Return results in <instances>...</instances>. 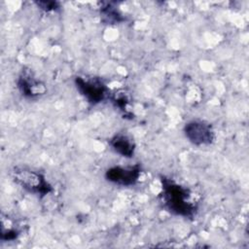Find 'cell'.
Listing matches in <instances>:
<instances>
[{"label": "cell", "instance_id": "obj_5", "mask_svg": "<svg viewBox=\"0 0 249 249\" xmlns=\"http://www.w3.org/2000/svg\"><path fill=\"white\" fill-rule=\"evenodd\" d=\"M141 174L139 164H134L128 167L113 166L106 170L105 178L107 181L124 187H128L136 184Z\"/></svg>", "mask_w": 249, "mask_h": 249}, {"label": "cell", "instance_id": "obj_1", "mask_svg": "<svg viewBox=\"0 0 249 249\" xmlns=\"http://www.w3.org/2000/svg\"><path fill=\"white\" fill-rule=\"evenodd\" d=\"M160 194L163 207L170 213L185 218H193L197 210V204L191 199V191L173 180L161 177Z\"/></svg>", "mask_w": 249, "mask_h": 249}, {"label": "cell", "instance_id": "obj_2", "mask_svg": "<svg viewBox=\"0 0 249 249\" xmlns=\"http://www.w3.org/2000/svg\"><path fill=\"white\" fill-rule=\"evenodd\" d=\"M11 174L14 181L28 193L44 196L53 190L41 172L31 168L16 166L12 169Z\"/></svg>", "mask_w": 249, "mask_h": 249}, {"label": "cell", "instance_id": "obj_8", "mask_svg": "<svg viewBox=\"0 0 249 249\" xmlns=\"http://www.w3.org/2000/svg\"><path fill=\"white\" fill-rule=\"evenodd\" d=\"M21 230L18 226L17 222L11 217L2 215L1 218V240L12 241L16 240L20 234Z\"/></svg>", "mask_w": 249, "mask_h": 249}, {"label": "cell", "instance_id": "obj_10", "mask_svg": "<svg viewBox=\"0 0 249 249\" xmlns=\"http://www.w3.org/2000/svg\"><path fill=\"white\" fill-rule=\"evenodd\" d=\"M36 4L38 5V7L40 9L44 10L45 12L55 11L59 8L58 3L54 2V1H39V2H36Z\"/></svg>", "mask_w": 249, "mask_h": 249}, {"label": "cell", "instance_id": "obj_7", "mask_svg": "<svg viewBox=\"0 0 249 249\" xmlns=\"http://www.w3.org/2000/svg\"><path fill=\"white\" fill-rule=\"evenodd\" d=\"M112 149L124 158H131L134 154L135 145L133 141L124 134H117L109 141Z\"/></svg>", "mask_w": 249, "mask_h": 249}, {"label": "cell", "instance_id": "obj_6", "mask_svg": "<svg viewBox=\"0 0 249 249\" xmlns=\"http://www.w3.org/2000/svg\"><path fill=\"white\" fill-rule=\"evenodd\" d=\"M18 88L27 98H36L46 93V85L38 80L30 70H22L18 79Z\"/></svg>", "mask_w": 249, "mask_h": 249}, {"label": "cell", "instance_id": "obj_9", "mask_svg": "<svg viewBox=\"0 0 249 249\" xmlns=\"http://www.w3.org/2000/svg\"><path fill=\"white\" fill-rule=\"evenodd\" d=\"M100 13L103 18V21L106 23H119L124 20L121 13L110 4H107L105 7L101 8Z\"/></svg>", "mask_w": 249, "mask_h": 249}, {"label": "cell", "instance_id": "obj_4", "mask_svg": "<svg viewBox=\"0 0 249 249\" xmlns=\"http://www.w3.org/2000/svg\"><path fill=\"white\" fill-rule=\"evenodd\" d=\"M186 138L196 146L209 145L215 139V134L212 126L200 120H194L187 123L184 126Z\"/></svg>", "mask_w": 249, "mask_h": 249}, {"label": "cell", "instance_id": "obj_3", "mask_svg": "<svg viewBox=\"0 0 249 249\" xmlns=\"http://www.w3.org/2000/svg\"><path fill=\"white\" fill-rule=\"evenodd\" d=\"M75 86L78 91L90 104L102 102L109 94L106 85L98 78H84L78 76L75 78Z\"/></svg>", "mask_w": 249, "mask_h": 249}]
</instances>
